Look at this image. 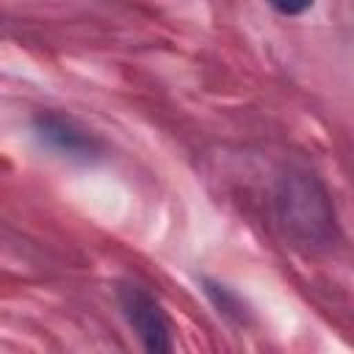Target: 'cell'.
Segmentation results:
<instances>
[{
  "label": "cell",
  "instance_id": "obj_4",
  "mask_svg": "<svg viewBox=\"0 0 354 354\" xmlns=\"http://www.w3.org/2000/svg\"><path fill=\"white\" fill-rule=\"evenodd\" d=\"M205 290H207V296L216 301V307H218V313H224V315H241V304H238V299L224 288V285H216V282H210V279H205Z\"/></svg>",
  "mask_w": 354,
  "mask_h": 354
},
{
  "label": "cell",
  "instance_id": "obj_5",
  "mask_svg": "<svg viewBox=\"0 0 354 354\" xmlns=\"http://www.w3.org/2000/svg\"><path fill=\"white\" fill-rule=\"evenodd\" d=\"M268 6L285 17H296V14H304L313 6V0H268Z\"/></svg>",
  "mask_w": 354,
  "mask_h": 354
},
{
  "label": "cell",
  "instance_id": "obj_3",
  "mask_svg": "<svg viewBox=\"0 0 354 354\" xmlns=\"http://www.w3.org/2000/svg\"><path fill=\"white\" fill-rule=\"evenodd\" d=\"M36 133L41 136V141H47L58 152H66L75 158H91L100 149V144L86 130H80L72 119H64L58 113H41L36 119Z\"/></svg>",
  "mask_w": 354,
  "mask_h": 354
},
{
  "label": "cell",
  "instance_id": "obj_1",
  "mask_svg": "<svg viewBox=\"0 0 354 354\" xmlns=\"http://www.w3.org/2000/svg\"><path fill=\"white\" fill-rule=\"evenodd\" d=\"M277 216L288 238L307 249L332 246L337 238L335 207L326 188L307 171H288L277 185Z\"/></svg>",
  "mask_w": 354,
  "mask_h": 354
},
{
  "label": "cell",
  "instance_id": "obj_2",
  "mask_svg": "<svg viewBox=\"0 0 354 354\" xmlns=\"http://www.w3.org/2000/svg\"><path fill=\"white\" fill-rule=\"evenodd\" d=\"M119 304L147 351H171V324L152 293L141 285H122Z\"/></svg>",
  "mask_w": 354,
  "mask_h": 354
}]
</instances>
